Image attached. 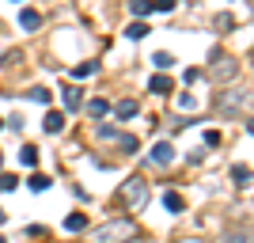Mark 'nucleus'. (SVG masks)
I'll return each mask as SVG.
<instances>
[{"mask_svg": "<svg viewBox=\"0 0 254 243\" xmlns=\"http://www.w3.org/2000/svg\"><path fill=\"white\" fill-rule=\"evenodd\" d=\"M133 236H137V224L122 217V221H106L103 228H95L87 240L91 243H126V240H133Z\"/></svg>", "mask_w": 254, "mask_h": 243, "instance_id": "f257e3e1", "label": "nucleus"}, {"mask_svg": "<svg viewBox=\"0 0 254 243\" xmlns=\"http://www.w3.org/2000/svg\"><path fill=\"white\" fill-rule=\"evenodd\" d=\"M144 201H148V182L144 179L122 182V190H118V205H122V209H140Z\"/></svg>", "mask_w": 254, "mask_h": 243, "instance_id": "f03ea898", "label": "nucleus"}, {"mask_svg": "<svg viewBox=\"0 0 254 243\" xmlns=\"http://www.w3.org/2000/svg\"><path fill=\"white\" fill-rule=\"evenodd\" d=\"M209 76L212 80H235L239 76V61H235L232 53H224V50H212V61H209Z\"/></svg>", "mask_w": 254, "mask_h": 243, "instance_id": "7ed1b4c3", "label": "nucleus"}, {"mask_svg": "<svg viewBox=\"0 0 254 243\" xmlns=\"http://www.w3.org/2000/svg\"><path fill=\"white\" fill-rule=\"evenodd\" d=\"M251 103V91H235V87H228V91H220L216 95V106H220L224 114H235L239 106H247Z\"/></svg>", "mask_w": 254, "mask_h": 243, "instance_id": "20e7f679", "label": "nucleus"}, {"mask_svg": "<svg viewBox=\"0 0 254 243\" xmlns=\"http://www.w3.org/2000/svg\"><path fill=\"white\" fill-rule=\"evenodd\" d=\"M148 156H152V163H159V167H167L171 160H175V148H171L167 141H159V145H152V152H148Z\"/></svg>", "mask_w": 254, "mask_h": 243, "instance_id": "39448f33", "label": "nucleus"}, {"mask_svg": "<svg viewBox=\"0 0 254 243\" xmlns=\"http://www.w3.org/2000/svg\"><path fill=\"white\" fill-rule=\"evenodd\" d=\"M148 91H156V95H167V91H175V80H171L167 73H156L148 80Z\"/></svg>", "mask_w": 254, "mask_h": 243, "instance_id": "423d86ee", "label": "nucleus"}, {"mask_svg": "<svg viewBox=\"0 0 254 243\" xmlns=\"http://www.w3.org/2000/svg\"><path fill=\"white\" fill-rule=\"evenodd\" d=\"M19 27L23 31H38V27H42V15H38L34 8H23L19 11Z\"/></svg>", "mask_w": 254, "mask_h": 243, "instance_id": "0eeeda50", "label": "nucleus"}, {"mask_svg": "<svg viewBox=\"0 0 254 243\" xmlns=\"http://www.w3.org/2000/svg\"><path fill=\"white\" fill-rule=\"evenodd\" d=\"M42 129H46V133H61V129H64V114H61V110H50V114L42 118Z\"/></svg>", "mask_w": 254, "mask_h": 243, "instance_id": "6e6552de", "label": "nucleus"}, {"mask_svg": "<svg viewBox=\"0 0 254 243\" xmlns=\"http://www.w3.org/2000/svg\"><path fill=\"white\" fill-rule=\"evenodd\" d=\"M64 228H68V232H84L87 228V213H68V217H64Z\"/></svg>", "mask_w": 254, "mask_h": 243, "instance_id": "1a4fd4ad", "label": "nucleus"}, {"mask_svg": "<svg viewBox=\"0 0 254 243\" xmlns=\"http://www.w3.org/2000/svg\"><path fill=\"white\" fill-rule=\"evenodd\" d=\"M64 106H68V110H80V106H84V95H80V87H64Z\"/></svg>", "mask_w": 254, "mask_h": 243, "instance_id": "9d476101", "label": "nucleus"}, {"mask_svg": "<svg viewBox=\"0 0 254 243\" xmlns=\"http://www.w3.org/2000/svg\"><path fill=\"white\" fill-rule=\"evenodd\" d=\"M19 163H23V167H38V148H34V145H23L19 148Z\"/></svg>", "mask_w": 254, "mask_h": 243, "instance_id": "9b49d317", "label": "nucleus"}, {"mask_svg": "<svg viewBox=\"0 0 254 243\" xmlns=\"http://www.w3.org/2000/svg\"><path fill=\"white\" fill-rule=\"evenodd\" d=\"M87 114L91 118H106L110 114V103H106V99H87Z\"/></svg>", "mask_w": 254, "mask_h": 243, "instance_id": "f8f14e48", "label": "nucleus"}, {"mask_svg": "<svg viewBox=\"0 0 254 243\" xmlns=\"http://www.w3.org/2000/svg\"><path fill=\"white\" fill-rule=\"evenodd\" d=\"M114 145L122 148L126 156H129V152H137V137H133V133H114Z\"/></svg>", "mask_w": 254, "mask_h": 243, "instance_id": "ddd939ff", "label": "nucleus"}, {"mask_svg": "<svg viewBox=\"0 0 254 243\" xmlns=\"http://www.w3.org/2000/svg\"><path fill=\"white\" fill-rule=\"evenodd\" d=\"M129 11H133V15H137V19H144V15H152V0H129Z\"/></svg>", "mask_w": 254, "mask_h": 243, "instance_id": "4468645a", "label": "nucleus"}, {"mask_svg": "<svg viewBox=\"0 0 254 243\" xmlns=\"http://www.w3.org/2000/svg\"><path fill=\"white\" fill-rule=\"evenodd\" d=\"M212 27H216V31H220V34L235 31V15H228V11H220V15H216V19H212Z\"/></svg>", "mask_w": 254, "mask_h": 243, "instance_id": "2eb2a0df", "label": "nucleus"}, {"mask_svg": "<svg viewBox=\"0 0 254 243\" xmlns=\"http://www.w3.org/2000/svg\"><path fill=\"white\" fill-rule=\"evenodd\" d=\"M232 179H235V186H251V167H247V163H235Z\"/></svg>", "mask_w": 254, "mask_h": 243, "instance_id": "dca6fc26", "label": "nucleus"}, {"mask_svg": "<svg viewBox=\"0 0 254 243\" xmlns=\"http://www.w3.org/2000/svg\"><path fill=\"white\" fill-rule=\"evenodd\" d=\"M163 205H167L171 213H182V209H186V201H182V194H175V190H167V194H163Z\"/></svg>", "mask_w": 254, "mask_h": 243, "instance_id": "f3484780", "label": "nucleus"}, {"mask_svg": "<svg viewBox=\"0 0 254 243\" xmlns=\"http://www.w3.org/2000/svg\"><path fill=\"white\" fill-rule=\"evenodd\" d=\"M220 243H251V232H247V228H243V232H239V228H232V232L220 236Z\"/></svg>", "mask_w": 254, "mask_h": 243, "instance_id": "a211bd4d", "label": "nucleus"}, {"mask_svg": "<svg viewBox=\"0 0 254 243\" xmlns=\"http://www.w3.org/2000/svg\"><path fill=\"white\" fill-rule=\"evenodd\" d=\"M114 114L118 118H133L137 114V103H133V99H122V103H114Z\"/></svg>", "mask_w": 254, "mask_h": 243, "instance_id": "6ab92c4d", "label": "nucleus"}, {"mask_svg": "<svg viewBox=\"0 0 254 243\" xmlns=\"http://www.w3.org/2000/svg\"><path fill=\"white\" fill-rule=\"evenodd\" d=\"M126 34H129V38H144V34H148V23H144V19H133L126 27Z\"/></svg>", "mask_w": 254, "mask_h": 243, "instance_id": "aec40b11", "label": "nucleus"}, {"mask_svg": "<svg viewBox=\"0 0 254 243\" xmlns=\"http://www.w3.org/2000/svg\"><path fill=\"white\" fill-rule=\"evenodd\" d=\"M152 65H156L159 73H167L171 65H175V57H171V53H167V50H159V53H156V57H152Z\"/></svg>", "mask_w": 254, "mask_h": 243, "instance_id": "412c9836", "label": "nucleus"}, {"mask_svg": "<svg viewBox=\"0 0 254 243\" xmlns=\"http://www.w3.org/2000/svg\"><path fill=\"white\" fill-rule=\"evenodd\" d=\"M95 73H99V65H95V61H84V65H76V69H72L76 80H84V76H95Z\"/></svg>", "mask_w": 254, "mask_h": 243, "instance_id": "4be33fe9", "label": "nucleus"}, {"mask_svg": "<svg viewBox=\"0 0 254 243\" xmlns=\"http://www.w3.org/2000/svg\"><path fill=\"white\" fill-rule=\"evenodd\" d=\"M27 182H31V190H38V194H42L46 186H50V179H46L42 171H34V175H31V179H27Z\"/></svg>", "mask_w": 254, "mask_h": 243, "instance_id": "5701e85b", "label": "nucleus"}, {"mask_svg": "<svg viewBox=\"0 0 254 243\" xmlns=\"http://www.w3.org/2000/svg\"><path fill=\"white\" fill-rule=\"evenodd\" d=\"M31 99H34V103H50V99H53V91H50V87H31Z\"/></svg>", "mask_w": 254, "mask_h": 243, "instance_id": "b1692460", "label": "nucleus"}, {"mask_svg": "<svg viewBox=\"0 0 254 243\" xmlns=\"http://www.w3.org/2000/svg\"><path fill=\"white\" fill-rule=\"evenodd\" d=\"M15 186H19L15 175H0V190H15Z\"/></svg>", "mask_w": 254, "mask_h": 243, "instance_id": "393cba45", "label": "nucleus"}, {"mask_svg": "<svg viewBox=\"0 0 254 243\" xmlns=\"http://www.w3.org/2000/svg\"><path fill=\"white\" fill-rule=\"evenodd\" d=\"M114 133H118L114 126H99V129H95V137H103V141H114Z\"/></svg>", "mask_w": 254, "mask_h": 243, "instance_id": "a878e982", "label": "nucleus"}, {"mask_svg": "<svg viewBox=\"0 0 254 243\" xmlns=\"http://www.w3.org/2000/svg\"><path fill=\"white\" fill-rule=\"evenodd\" d=\"M152 8L156 11H175V0H152Z\"/></svg>", "mask_w": 254, "mask_h": 243, "instance_id": "bb28decb", "label": "nucleus"}, {"mask_svg": "<svg viewBox=\"0 0 254 243\" xmlns=\"http://www.w3.org/2000/svg\"><path fill=\"white\" fill-rule=\"evenodd\" d=\"M179 106H186V110L193 106V95H190V91H182V95H179Z\"/></svg>", "mask_w": 254, "mask_h": 243, "instance_id": "cd10ccee", "label": "nucleus"}, {"mask_svg": "<svg viewBox=\"0 0 254 243\" xmlns=\"http://www.w3.org/2000/svg\"><path fill=\"white\" fill-rule=\"evenodd\" d=\"M4 221H8V213H4V209H0V224H4Z\"/></svg>", "mask_w": 254, "mask_h": 243, "instance_id": "c85d7f7f", "label": "nucleus"}, {"mask_svg": "<svg viewBox=\"0 0 254 243\" xmlns=\"http://www.w3.org/2000/svg\"><path fill=\"white\" fill-rule=\"evenodd\" d=\"M0 167H4V156H0Z\"/></svg>", "mask_w": 254, "mask_h": 243, "instance_id": "c756f323", "label": "nucleus"}, {"mask_svg": "<svg viewBox=\"0 0 254 243\" xmlns=\"http://www.w3.org/2000/svg\"><path fill=\"white\" fill-rule=\"evenodd\" d=\"M0 129H4V118H0Z\"/></svg>", "mask_w": 254, "mask_h": 243, "instance_id": "7c9ffc66", "label": "nucleus"}, {"mask_svg": "<svg viewBox=\"0 0 254 243\" xmlns=\"http://www.w3.org/2000/svg\"><path fill=\"white\" fill-rule=\"evenodd\" d=\"M0 243H4V236H0Z\"/></svg>", "mask_w": 254, "mask_h": 243, "instance_id": "2f4dec72", "label": "nucleus"}]
</instances>
